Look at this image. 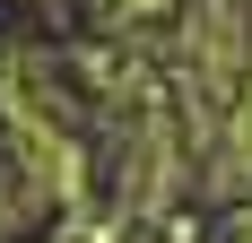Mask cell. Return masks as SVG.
I'll list each match as a JSON object with an SVG mask.
<instances>
[{
  "mask_svg": "<svg viewBox=\"0 0 252 243\" xmlns=\"http://www.w3.org/2000/svg\"><path fill=\"white\" fill-rule=\"evenodd\" d=\"M113 9H122V18H130V9H157V0H113Z\"/></svg>",
  "mask_w": 252,
  "mask_h": 243,
  "instance_id": "cell-1",
  "label": "cell"
}]
</instances>
